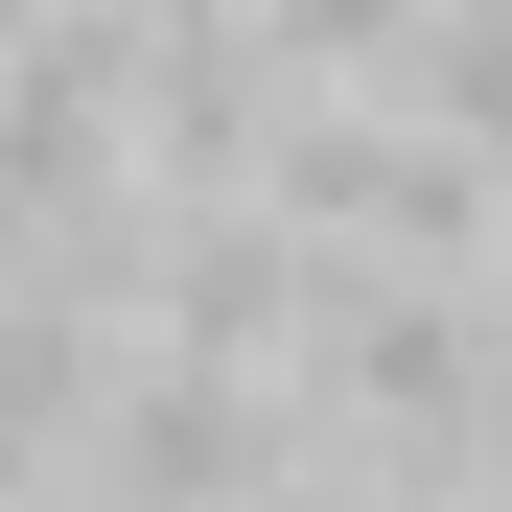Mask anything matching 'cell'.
I'll list each match as a JSON object with an SVG mask.
<instances>
[{
    "instance_id": "obj_1",
    "label": "cell",
    "mask_w": 512,
    "mask_h": 512,
    "mask_svg": "<svg viewBox=\"0 0 512 512\" xmlns=\"http://www.w3.org/2000/svg\"><path fill=\"white\" fill-rule=\"evenodd\" d=\"M303 466V396L280 373H187V350H117L94 443H70V512H256Z\"/></svg>"
}]
</instances>
